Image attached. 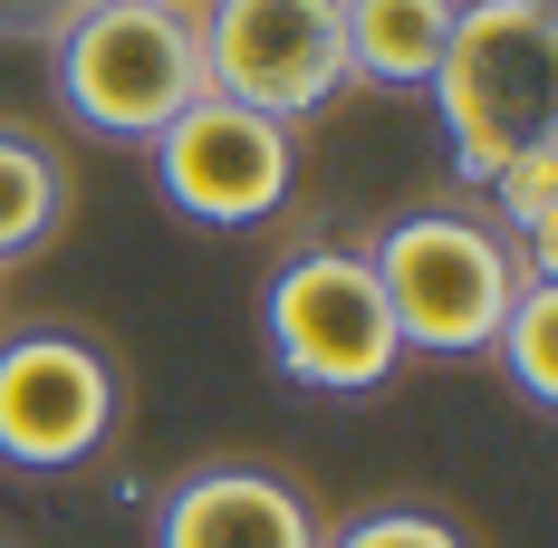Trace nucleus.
Returning <instances> with one entry per match:
<instances>
[{
  "mask_svg": "<svg viewBox=\"0 0 558 548\" xmlns=\"http://www.w3.org/2000/svg\"><path fill=\"white\" fill-rule=\"evenodd\" d=\"M434 115L452 135L462 183H501V165H520L530 145L558 135V20L510 10V0H462L444 58H434Z\"/></svg>",
  "mask_w": 558,
  "mask_h": 548,
  "instance_id": "1",
  "label": "nucleus"
},
{
  "mask_svg": "<svg viewBox=\"0 0 558 548\" xmlns=\"http://www.w3.org/2000/svg\"><path fill=\"white\" fill-rule=\"evenodd\" d=\"M366 270H376L386 318L414 356H492L510 299L530 279H549L472 212H395L366 251Z\"/></svg>",
  "mask_w": 558,
  "mask_h": 548,
  "instance_id": "2",
  "label": "nucleus"
},
{
  "mask_svg": "<svg viewBox=\"0 0 558 548\" xmlns=\"http://www.w3.org/2000/svg\"><path fill=\"white\" fill-rule=\"evenodd\" d=\"M49 58L68 115L97 135H135V145H155L193 97H213L193 0H87L49 39Z\"/></svg>",
  "mask_w": 558,
  "mask_h": 548,
  "instance_id": "3",
  "label": "nucleus"
},
{
  "mask_svg": "<svg viewBox=\"0 0 558 548\" xmlns=\"http://www.w3.org/2000/svg\"><path fill=\"white\" fill-rule=\"evenodd\" d=\"M260 328L289 385L308 394H376L404 366V337L386 318V289L366 270V251H299L260 289Z\"/></svg>",
  "mask_w": 558,
  "mask_h": 548,
  "instance_id": "4",
  "label": "nucleus"
},
{
  "mask_svg": "<svg viewBox=\"0 0 558 548\" xmlns=\"http://www.w3.org/2000/svg\"><path fill=\"white\" fill-rule=\"evenodd\" d=\"M193 29H203L213 97L270 115V125H299L347 87L337 0H193Z\"/></svg>",
  "mask_w": 558,
  "mask_h": 548,
  "instance_id": "5",
  "label": "nucleus"
},
{
  "mask_svg": "<svg viewBox=\"0 0 558 548\" xmlns=\"http://www.w3.org/2000/svg\"><path fill=\"white\" fill-rule=\"evenodd\" d=\"M145 155H155V193H165L183 221H203V231H251V221H270L279 203H289V183H299L289 125L231 107V97H193Z\"/></svg>",
  "mask_w": 558,
  "mask_h": 548,
  "instance_id": "6",
  "label": "nucleus"
},
{
  "mask_svg": "<svg viewBox=\"0 0 558 548\" xmlns=\"http://www.w3.org/2000/svg\"><path fill=\"white\" fill-rule=\"evenodd\" d=\"M116 434V366L68 328H29L0 346V462L77 472Z\"/></svg>",
  "mask_w": 558,
  "mask_h": 548,
  "instance_id": "7",
  "label": "nucleus"
},
{
  "mask_svg": "<svg viewBox=\"0 0 558 548\" xmlns=\"http://www.w3.org/2000/svg\"><path fill=\"white\" fill-rule=\"evenodd\" d=\"M155 548H318V510L260 462H213L165 491Z\"/></svg>",
  "mask_w": 558,
  "mask_h": 548,
  "instance_id": "8",
  "label": "nucleus"
},
{
  "mask_svg": "<svg viewBox=\"0 0 558 548\" xmlns=\"http://www.w3.org/2000/svg\"><path fill=\"white\" fill-rule=\"evenodd\" d=\"M462 0H337V29H347V87H434V58H444Z\"/></svg>",
  "mask_w": 558,
  "mask_h": 548,
  "instance_id": "9",
  "label": "nucleus"
},
{
  "mask_svg": "<svg viewBox=\"0 0 558 548\" xmlns=\"http://www.w3.org/2000/svg\"><path fill=\"white\" fill-rule=\"evenodd\" d=\"M58 221H68V165H58V145L29 135V125H0V260L49 251Z\"/></svg>",
  "mask_w": 558,
  "mask_h": 548,
  "instance_id": "10",
  "label": "nucleus"
},
{
  "mask_svg": "<svg viewBox=\"0 0 558 548\" xmlns=\"http://www.w3.org/2000/svg\"><path fill=\"white\" fill-rule=\"evenodd\" d=\"M492 356L510 366V385H520L530 404H558V279H530V289L510 299Z\"/></svg>",
  "mask_w": 558,
  "mask_h": 548,
  "instance_id": "11",
  "label": "nucleus"
},
{
  "mask_svg": "<svg viewBox=\"0 0 558 548\" xmlns=\"http://www.w3.org/2000/svg\"><path fill=\"white\" fill-rule=\"evenodd\" d=\"M492 203H501V241L530 260V270H549V241H558V135L549 145H530L520 165H501V183H492Z\"/></svg>",
  "mask_w": 558,
  "mask_h": 548,
  "instance_id": "12",
  "label": "nucleus"
},
{
  "mask_svg": "<svg viewBox=\"0 0 558 548\" xmlns=\"http://www.w3.org/2000/svg\"><path fill=\"white\" fill-rule=\"evenodd\" d=\"M318 548H472L452 520H434V510H366V520H347L337 539Z\"/></svg>",
  "mask_w": 558,
  "mask_h": 548,
  "instance_id": "13",
  "label": "nucleus"
},
{
  "mask_svg": "<svg viewBox=\"0 0 558 548\" xmlns=\"http://www.w3.org/2000/svg\"><path fill=\"white\" fill-rule=\"evenodd\" d=\"M87 0H0V39H58Z\"/></svg>",
  "mask_w": 558,
  "mask_h": 548,
  "instance_id": "14",
  "label": "nucleus"
},
{
  "mask_svg": "<svg viewBox=\"0 0 558 548\" xmlns=\"http://www.w3.org/2000/svg\"><path fill=\"white\" fill-rule=\"evenodd\" d=\"M510 10H539V20H558V0H510Z\"/></svg>",
  "mask_w": 558,
  "mask_h": 548,
  "instance_id": "15",
  "label": "nucleus"
}]
</instances>
